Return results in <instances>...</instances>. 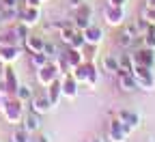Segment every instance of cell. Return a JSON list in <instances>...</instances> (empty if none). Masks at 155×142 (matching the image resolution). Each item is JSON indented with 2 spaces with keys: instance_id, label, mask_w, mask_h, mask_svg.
Segmentation results:
<instances>
[{
  "instance_id": "cell-4",
  "label": "cell",
  "mask_w": 155,
  "mask_h": 142,
  "mask_svg": "<svg viewBox=\"0 0 155 142\" xmlns=\"http://www.w3.org/2000/svg\"><path fill=\"white\" fill-rule=\"evenodd\" d=\"M104 19H106V24L112 26V28L123 26V24H125V11H123V7L106 5V9H104Z\"/></svg>"
},
{
  "instance_id": "cell-35",
  "label": "cell",
  "mask_w": 155,
  "mask_h": 142,
  "mask_svg": "<svg viewBox=\"0 0 155 142\" xmlns=\"http://www.w3.org/2000/svg\"><path fill=\"white\" fill-rule=\"evenodd\" d=\"M80 5H84L82 0H69V7H71V9H78Z\"/></svg>"
},
{
  "instance_id": "cell-29",
  "label": "cell",
  "mask_w": 155,
  "mask_h": 142,
  "mask_svg": "<svg viewBox=\"0 0 155 142\" xmlns=\"http://www.w3.org/2000/svg\"><path fill=\"white\" fill-rule=\"evenodd\" d=\"M140 19H144L149 24H155V7H144L140 11Z\"/></svg>"
},
{
  "instance_id": "cell-9",
  "label": "cell",
  "mask_w": 155,
  "mask_h": 142,
  "mask_svg": "<svg viewBox=\"0 0 155 142\" xmlns=\"http://www.w3.org/2000/svg\"><path fill=\"white\" fill-rule=\"evenodd\" d=\"M61 88H63V97H67V99H75L78 97V80L73 78V73H65L63 75Z\"/></svg>"
},
{
  "instance_id": "cell-27",
  "label": "cell",
  "mask_w": 155,
  "mask_h": 142,
  "mask_svg": "<svg viewBox=\"0 0 155 142\" xmlns=\"http://www.w3.org/2000/svg\"><path fill=\"white\" fill-rule=\"evenodd\" d=\"M136 82H138V88H142V91H153V88H155L153 75H151V78H136Z\"/></svg>"
},
{
  "instance_id": "cell-11",
  "label": "cell",
  "mask_w": 155,
  "mask_h": 142,
  "mask_svg": "<svg viewBox=\"0 0 155 142\" xmlns=\"http://www.w3.org/2000/svg\"><path fill=\"white\" fill-rule=\"evenodd\" d=\"M116 118H119L129 131H134L136 127L140 125V116L136 112H131V110H119V112H116Z\"/></svg>"
},
{
  "instance_id": "cell-2",
  "label": "cell",
  "mask_w": 155,
  "mask_h": 142,
  "mask_svg": "<svg viewBox=\"0 0 155 142\" xmlns=\"http://www.w3.org/2000/svg\"><path fill=\"white\" fill-rule=\"evenodd\" d=\"M2 114L7 118V123L19 125L24 121V106H22V101H19L17 97H7L5 108H2Z\"/></svg>"
},
{
  "instance_id": "cell-33",
  "label": "cell",
  "mask_w": 155,
  "mask_h": 142,
  "mask_svg": "<svg viewBox=\"0 0 155 142\" xmlns=\"http://www.w3.org/2000/svg\"><path fill=\"white\" fill-rule=\"evenodd\" d=\"M125 2L127 0H108V5H112V7H125Z\"/></svg>"
},
{
  "instance_id": "cell-28",
  "label": "cell",
  "mask_w": 155,
  "mask_h": 142,
  "mask_svg": "<svg viewBox=\"0 0 155 142\" xmlns=\"http://www.w3.org/2000/svg\"><path fill=\"white\" fill-rule=\"evenodd\" d=\"M123 30H125L127 35H131L134 39H138V37H140V28H138V22H125V24H123Z\"/></svg>"
},
{
  "instance_id": "cell-18",
  "label": "cell",
  "mask_w": 155,
  "mask_h": 142,
  "mask_svg": "<svg viewBox=\"0 0 155 142\" xmlns=\"http://www.w3.org/2000/svg\"><path fill=\"white\" fill-rule=\"evenodd\" d=\"M48 97H50V101H52V106L56 108L58 106V101H61V97H63V88H61V80H54V82L48 86Z\"/></svg>"
},
{
  "instance_id": "cell-24",
  "label": "cell",
  "mask_w": 155,
  "mask_h": 142,
  "mask_svg": "<svg viewBox=\"0 0 155 142\" xmlns=\"http://www.w3.org/2000/svg\"><path fill=\"white\" fill-rule=\"evenodd\" d=\"M11 142H32L30 140V131H26L24 127H15L11 134Z\"/></svg>"
},
{
  "instance_id": "cell-30",
  "label": "cell",
  "mask_w": 155,
  "mask_h": 142,
  "mask_svg": "<svg viewBox=\"0 0 155 142\" xmlns=\"http://www.w3.org/2000/svg\"><path fill=\"white\" fill-rule=\"evenodd\" d=\"M43 54H45L50 60H54V58L58 56V48H56L52 41H45V45H43Z\"/></svg>"
},
{
  "instance_id": "cell-20",
  "label": "cell",
  "mask_w": 155,
  "mask_h": 142,
  "mask_svg": "<svg viewBox=\"0 0 155 142\" xmlns=\"http://www.w3.org/2000/svg\"><path fill=\"white\" fill-rule=\"evenodd\" d=\"M17 43H19V37H17L13 26L7 28L2 35H0V45H17Z\"/></svg>"
},
{
  "instance_id": "cell-3",
  "label": "cell",
  "mask_w": 155,
  "mask_h": 142,
  "mask_svg": "<svg viewBox=\"0 0 155 142\" xmlns=\"http://www.w3.org/2000/svg\"><path fill=\"white\" fill-rule=\"evenodd\" d=\"M54 80H58V67H56V63H50L48 65H43V67H39L37 69V82L41 84V86H50Z\"/></svg>"
},
{
  "instance_id": "cell-25",
  "label": "cell",
  "mask_w": 155,
  "mask_h": 142,
  "mask_svg": "<svg viewBox=\"0 0 155 142\" xmlns=\"http://www.w3.org/2000/svg\"><path fill=\"white\" fill-rule=\"evenodd\" d=\"M142 45L149 50H155V24H151L149 30L142 35Z\"/></svg>"
},
{
  "instance_id": "cell-12",
  "label": "cell",
  "mask_w": 155,
  "mask_h": 142,
  "mask_svg": "<svg viewBox=\"0 0 155 142\" xmlns=\"http://www.w3.org/2000/svg\"><path fill=\"white\" fill-rule=\"evenodd\" d=\"M82 35H84V43H91V45H99L104 41V30L99 26H95V24H91L88 28H84Z\"/></svg>"
},
{
  "instance_id": "cell-40",
  "label": "cell",
  "mask_w": 155,
  "mask_h": 142,
  "mask_svg": "<svg viewBox=\"0 0 155 142\" xmlns=\"http://www.w3.org/2000/svg\"><path fill=\"white\" fill-rule=\"evenodd\" d=\"M2 71H5V63L0 60V75H2Z\"/></svg>"
},
{
  "instance_id": "cell-5",
  "label": "cell",
  "mask_w": 155,
  "mask_h": 142,
  "mask_svg": "<svg viewBox=\"0 0 155 142\" xmlns=\"http://www.w3.org/2000/svg\"><path fill=\"white\" fill-rule=\"evenodd\" d=\"M108 138H110V142H127L129 129L121 123L119 118H112L108 123Z\"/></svg>"
},
{
  "instance_id": "cell-6",
  "label": "cell",
  "mask_w": 155,
  "mask_h": 142,
  "mask_svg": "<svg viewBox=\"0 0 155 142\" xmlns=\"http://www.w3.org/2000/svg\"><path fill=\"white\" fill-rule=\"evenodd\" d=\"M39 19H41V11H39V7H28V5H24L22 9H19V22L26 24L28 28H30V26H37Z\"/></svg>"
},
{
  "instance_id": "cell-31",
  "label": "cell",
  "mask_w": 155,
  "mask_h": 142,
  "mask_svg": "<svg viewBox=\"0 0 155 142\" xmlns=\"http://www.w3.org/2000/svg\"><path fill=\"white\" fill-rule=\"evenodd\" d=\"M13 28H15L17 37H19V41H24V39H26V37L30 35V32H28V26H26V24H22V22H19V24H15Z\"/></svg>"
},
{
  "instance_id": "cell-38",
  "label": "cell",
  "mask_w": 155,
  "mask_h": 142,
  "mask_svg": "<svg viewBox=\"0 0 155 142\" xmlns=\"http://www.w3.org/2000/svg\"><path fill=\"white\" fill-rule=\"evenodd\" d=\"M5 101H7V97H5V95H0V110L5 108Z\"/></svg>"
},
{
  "instance_id": "cell-36",
  "label": "cell",
  "mask_w": 155,
  "mask_h": 142,
  "mask_svg": "<svg viewBox=\"0 0 155 142\" xmlns=\"http://www.w3.org/2000/svg\"><path fill=\"white\" fill-rule=\"evenodd\" d=\"M37 142H52V140H50V136H48V134H41V136L37 138Z\"/></svg>"
},
{
  "instance_id": "cell-39",
  "label": "cell",
  "mask_w": 155,
  "mask_h": 142,
  "mask_svg": "<svg viewBox=\"0 0 155 142\" xmlns=\"http://www.w3.org/2000/svg\"><path fill=\"white\" fill-rule=\"evenodd\" d=\"M147 7H155V0H147Z\"/></svg>"
},
{
  "instance_id": "cell-34",
  "label": "cell",
  "mask_w": 155,
  "mask_h": 142,
  "mask_svg": "<svg viewBox=\"0 0 155 142\" xmlns=\"http://www.w3.org/2000/svg\"><path fill=\"white\" fill-rule=\"evenodd\" d=\"M24 5H28V7H39V5H41V0H24Z\"/></svg>"
},
{
  "instance_id": "cell-23",
  "label": "cell",
  "mask_w": 155,
  "mask_h": 142,
  "mask_svg": "<svg viewBox=\"0 0 155 142\" xmlns=\"http://www.w3.org/2000/svg\"><path fill=\"white\" fill-rule=\"evenodd\" d=\"M119 71H127V73L134 71V58H131V54H121L119 56Z\"/></svg>"
},
{
  "instance_id": "cell-1",
  "label": "cell",
  "mask_w": 155,
  "mask_h": 142,
  "mask_svg": "<svg viewBox=\"0 0 155 142\" xmlns=\"http://www.w3.org/2000/svg\"><path fill=\"white\" fill-rule=\"evenodd\" d=\"M71 73L78 80V84L84 82L88 88H95L97 86V69H95V65L91 63V60H84V63H80L78 67H73Z\"/></svg>"
},
{
  "instance_id": "cell-8",
  "label": "cell",
  "mask_w": 155,
  "mask_h": 142,
  "mask_svg": "<svg viewBox=\"0 0 155 142\" xmlns=\"http://www.w3.org/2000/svg\"><path fill=\"white\" fill-rule=\"evenodd\" d=\"M131 58H134V65H147V67H153V63H155V50H149V48H140V50H136L134 54H131Z\"/></svg>"
},
{
  "instance_id": "cell-16",
  "label": "cell",
  "mask_w": 155,
  "mask_h": 142,
  "mask_svg": "<svg viewBox=\"0 0 155 142\" xmlns=\"http://www.w3.org/2000/svg\"><path fill=\"white\" fill-rule=\"evenodd\" d=\"M63 56L67 58V63H69L71 69L78 67L80 63H84V54H82V50H78V48H67V52H63Z\"/></svg>"
},
{
  "instance_id": "cell-19",
  "label": "cell",
  "mask_w": 155,
  "mask_h": 142,
  "mask_svg": "<svg viewBox=\"0 0 155 142\" xmlns=\"http://www.w3.org/2000/svg\"><path fill=\"white\" fill-rule=\"evenodd\" d=\"M101 67H104V71H108V73H116V71H119V56L106 54V56L101 58Z\"/></svg>"
},
{
  "instance_id": "cell-10",
  "label": "cell",
  "mask_w": 155,
  "mask_h": 142,
  "mask_svg": "<svg viewBox=\"0 0 155 142\" xmlns=\"http://www.w3.org/2000/svg\"><path fill=\"white\" fill-rule=\"evenodd\" d=\"M116 80H119L121 91H125V93H134V91H138V82H136L134 73H127V71H116Z\"/></svg>"
},
{
  "instance_id": "cell-15",
  "label": "cell",
  "mask_w": 155,
  "mask_h": 142,
  "mask_svg": "<svg viewBox=\"0 0 155 142\" xmlns=\"http://www.w3.org/2000/svg\"><path fill=\"white\" fill-rule=\"evenodd\" d=\"M43 45H45V39L39 35H28L24 39V48L28 52H43Z\"/></svg>"
},
{
  "instance_id": "cell-7",
  "label": "cell",
  "mask_w": 155,
  "mask_h": 142,
  "mask_svg": "<svg viewBox=\"0 0 155 142\" xmlns=\"http://www.w3.org/2000/svg\"><path fill=\"white\" fill-rule=\"evenodd\" d=\"M52 108H54V106H52L48 93H43V95H32V97H30V110H32V112H37V114H48Z\"/></svg>"
},
{
  "instance_id": "cell-37",
  "label": "cell",
  "mask_w": 155,
  "mask_h": 142,
  "mask_svg": "<svg viewBox=\"0 0 155 142\" xmlns=\"http://www.w3.org/2000/svg\"><path fill=\"white\" fill-rule=\"evenodd\" d=\"M86 142H104V140H101V138H99V136H93V138H88V140H86Z\"/></svg>"
},
{
  "instance_id": "cell-26",
  "label": "cell",
  "mask_w": 155,
  "mask_h": 142,
  "mask_svg": "<svg viewBox=\"0 0 155 142\" xmlns=\"http://www.w3.org/2000/svg\"><path fill=\"white\" fill-rule=\"evenodd\" d=\"M35 93H32V88L30 86H26V84H19L17 86V91H15V97L22 101V104H26V101H30V97H32Z\"/></svg>"
},
{
  "instance_id": "cell-14",
  "label": "cell",
  "mask_w": 155,
  "mask_h": 142,
  "mask_svg": "<svg viewBox=\"0 0 155 142\" xmlns=\"http://www.w3.org/2000/svg\"><path fill=\"white\" fill-rule=\"evenodd\" d=\"M19 54H22V50H19L17 45H0V60H2L5 65L15 63V60L19 58Z\"/></svg>"
},
{
  "instance_id": "cell-32",
  "label": "cell",
  "mask_w": 155,
  "mask_h": 142,
  "mask_svg": "<svg viewBox=\"0 0 155 142\" xmlns=\"http://www.w3.org/2000/svg\"><path fill=\"white\" fill-rule=\"evenodd\" d=\"M19 2H22V0H0V7L13 9V7H19Z\"/></svg>"
},
{
  "instance_id": "cell-17",
  "label": "cell",
  "mask_w": 155,
  "mask_h": 142,
  "mask_svg": "<svg viewBox=\"0 0 155 142\" xmlns=\"http://www.w3.org/2000/svg\"><path fill=\"white\" fill-rule=\"evenodd\" d=\"M2 78H5V82H7V93H9V97H15V91H17V75L13 73V69H9V67H5V71H2Z\"/></svg>"
},
{
  "instance_id": "cell-22",
  "label": "cell",
  "mask_w": 155,
  "mask_h": 142,
  "mask_svg": "<svg viewBox=\"0 0 155 142\" xmlns=\"http://www.w3.org/2000/svg\"><path fill=\"white\" fill-rule=\"evenodd\" d=\"M48 63H50V58H48L43 52H30V65H32L35 69L43 67V65H48Z\"/></svg>"
},
{
  "instance_id": "cell-13",
  "label": "cell",
  "mask_w": 155,
  "mask_h": 142,
  "mask_svg": "<svg viewBox=\"0 0 155 142\" xmlns=\"http://www.w3.org/2000/svg\"><path fill=\"white\" fill-rule=\"evenodd\" d=\"M22 127L26 129V131H30V134H35V131H39L41 129V114H37V112H28V114H24V121H22Z\"/></svg>"
},
{
  "instance_id": "cell-21",
  "label": "cell",
  "mask_w": 155,
  "mask_h": 142,
  "mask_svg": "<svg viewBox=\"0 0 155 142\" xmlns=\"http://www.w3.org/2000/svg\"><path fill=\"white\" fill-rule=\"evenodd\" d=\"M136 43V39L131 37V35H127L125 30H121L119 35H116V45L119 48H123V50H127V48H131Z\"/></svg>"
}]
</instances>
